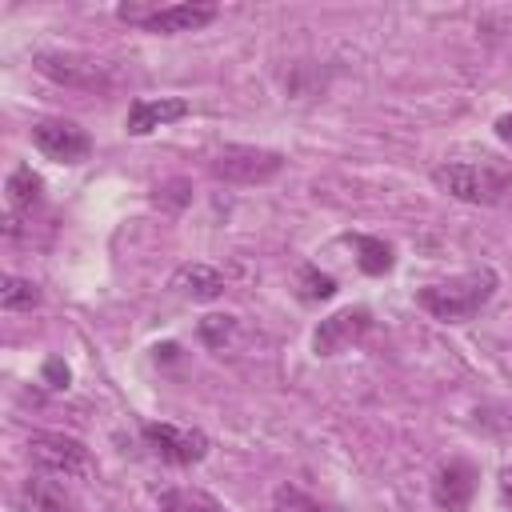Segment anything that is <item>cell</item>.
I'll return each instance as SVG.
<instances>
[{
    "mask_svg": "<svg viewBox=\"0 0 512 512\" xmlns=\"http://www.w3.org/2000/svg\"><path fill=\"white\" fill-rule=\"evenodd\" d=\"M364 332H368V312L364 308H344V312H332L328 320H320V328L312 336V348L320 356H336L348 344H356Z\"/></svg>",
    "mask_w": 512,
    "mask_h": 512,
    "instance_id": "cell-9",
    "label": "cell"
},
{
    "mask_svg": "<svg viewBox=\"0 0 512 512\" xmlns=\"http://www.w3.org/2000/svg\"><path fill=\"white\" fill-rule=\"evenodd\" d=\"M172 288H176L180 296H188V300H216L228 284H224V272H216V268L204 264V260H192V264H180V268L172 272Z\"/></svg>",
    "mask_w": 512,
    "mask_h": 512,
    "instance_id": "cell-12",
    "label": "cell"
},
{
    "mask_svg": "<svg viewBox=\"0 0 512 512\" xmlns=\"http://www.w3.org/2000/svg\"><path fill=\"white\" fill-rule=\"evenodd\" d=\"M16 504H20V512H68L60 484L48 476H28L24 488L16 492Z\"/></svg>",
    "mask_w": 512,
    "mask_h": 512,
    "instance_id": "cell-13",
    "label": "cell"
},
{
    "mask_svg": "<svg viewBox=\"0 0 512 512\" xmlns=\"http://www.w3.org/2000/svg\"><path fill=\"white\" fill-rule=\"evenodd\" d=\"M500 496L512 504V468H504V472H500Z\"/></svg>",
    "mask_w": 512,
    "mask_h": 512,
    "instance_id": "cell-22",
    "label": "cell"
},
{
    "mask_svg": "<svg viewBox=\"0 0 512 512\" xmlns=\"http://www.w3.org/2000/svg\"><path fill=\"white\" fill-rule=\"evenodd\" d=\"M356 248H360V268L368 276H384L392 268V248L376 236H356Z\"/></svg>",
    "mask_w": 512,
    "mask_h": 512,
    "instance_id": "cell-17",
    "label": "cell"
},
{
    "mask_svg": "<svg viewBox=\"0 0 512 512\" xmlns=\"http://www.w3.org/2000/svg\"><path fill=\"white\" fill-rule=\"evenodd\" d=\"M436 188H444L448 196L464 200V204H496L504 192V176L480 164H436L432 168Z\"/></svg>",
    "mask_w": 512,
    "mask_h": 512,
    "instance_id": "cell-4",
    "label": "cell"
},
{
    "mask_svg": "<svg viewBox=\"0 0 512 512\" xmlns=\"http://www.w3.org/2000/svg\"><path fill=\"white\" fill-rule=\"evenodd\" d=\"M208 168H212V176H220L228 184H268L272 176H280L284 156L272 148H256V144H224Z\"/></svg>",
    "mask_w": 512,
    "mask_h": 512,
    "instance_id": "cell-2",
    "label": "cell"
},
{
    "mask_svg": "<svg viewBox=\"0 0 512 512\" xmlns=\"http://www.w3.org/2000/svg\"><path fill=\"white\" fill-rule=\"evenodd\" d=\"M232 328H236L232 316H204V320H200V336H204L212 348H220V344L232 336Z\"/></svg>",
    "mask_w": 512,
    "mask_h": 512,
    "instance_id": "cell-19",
    "label": "cell"
},
{
    "mask_svg": "<svg viewBox=\"0 0 512 512\" xmlns=\"http://www.w3.org/2000/svg\"><path fill=\"white\" fill-rule=\"evenodd\" d=\"M188 116V100H180V96H160V100H136L132 108H128V120H124V128L132 132V136H148V132H156V128H164V124H172V120H184Z\"/></svg>",
    "mask_w": 512,
    "mask_h": 512,
    "instance_id": "cell-11",
    "label": "cell"
},
{
    "mask_svg": "<svg viewBox=\"0 0 512 512\" xmlns=\"http://www.w3.org/2000/svg\"><path fill=\"white\" fill-rule=\"evenodd\" d=\"M492 296H496V272L492 268H472V272L452 276L444 284L420 288V304L436 320H472Z\"/></svg>",
    "mask_w": 512,
    "mask_h": 512,
    "instance_id": "cell-1",
    "label": "cell"
},
{
    "mask_svg": "<svg viewBox=\"0 0 512 512\" xmlns=\"http://www.w3.org/2000/svg\"><path fill=\"white\" fill-rule=\"evenodd\" d=\"M40 304V288L24 276H4L0 280V308L4 312H28Z\"/></svg>",
    "mask_w": 512,
    "mask_h": 512,
    "instance_id": "cell-16",
    "label": "cell"
},
{
    "mask_svg": "<svg viewBox=\"0 0 512 512\" xmlns=\"http://www.w3.org/2000/svg\"><path fill=\"white\" fill-rule=\"evenodd\" d=\"M144 440H148V448H152L160 460L180 464V468L200 464V460L208 456V436H204L200 428H184V424H168V420H152V424H144Z\"/></svg>",
    "mask_w": 512,
    "mask_h": 512,
    "instance_id": "cell-6",
    "label": "cell"
},
{
    "mask_svg": "<svg viewBox=\"0 0 512 512\" xmlns=\"http://www.w3.org/2000/svg\"><path fill=\"white\" fill-rule=\"evenodd\" d=\"M32 144H36L44 156L64 160V164H76V160H84V156L92 152L88 132H84L76 120H60V116L36 120V124H32Z\"/></svg>",
    "mask_w": 512,
    "mask_h": 512,
    "instance_id": "cell-8",
    "label": "cell"
},
{
    "mask_svg": "<svg viewBox=\"0 0 512 512\" xmlns=\"http://www.w3.org/2000/svg\"><path fill=\"white\" fill-rule=\"evenodd\" d=\"M476 496V468L468 460H448L432 480V500L444 512H464Z\"/></svg>",
    "mask_w": 512,
    "mask_h": 512,
    "instance_id": "cell-10",
    "label": "cell"
},
{
    "mask_svg": "<svg viewBox=\"0 0 512 512\" xmlns=\"http://www.w3.org/2000/svg\"><path fill=\"white\" fill-rule=\"evenodd\" d=\"M36 72L64 88H80V92H104L112 84L108 64L80 56V52H36Z\"/></svg>",
    "mask_w": 512,
    "mask_h": 512,
    "instance_id": "cell-5",
    "label": "cell"
},
{
    "mask_svg": "<svg viewBox=\"0 0 512 512\" xmlns=\"http://www.w3.org/2000/svg\"><path fill=\"white\" fill-rule=\"evenodd\" d=\"M496 136H500V140H508V144H512V112H508V116H500V120H496Z\"/></svg>",
    "mask_w": 512,
    "mask_h": 512,
    "instance_id": "cell-21",
    "label": "cell"
},
{
    "mask_svg": "<svg viewBox=\"0 0 512 512\" xmlns=\"http://www.w3.org/2000/svg\"><path fill=\"white\" fill-rule=\"evenodd\" d=\"M68 380H72V372H68V364H64L60 356L44 360V384H48V388H68Z\"/></svg>",
    "mask_w": 512,
    "mask_h": 512,
    "instance_id": "cell-20",
    "label": "cell"
},
{
    "mask_svg": "<svg viewBox=\"0 0 512 512\" xmlns=\"http://www.w3.org/2000/svg\"><path fill=\"white\" fill-rule=\"evenodd\" d=\"M8 208L12 212H32V204L40 200V188H44V180L32 172V164H16L12 172H8Z\"/></svg>",
    "mask_w": 512,
    "mask_h": 512,
    "instance_id": "cell-14",
    "label": "cell"
},
{
    "mask_svg": "<svg viewBox=\"0 0 512 512\" xmlns=\"http://www.w3.org/2000/svg\"><path fill=\"white\" fill-rule=\"evenodd\" d=\"M300 296H304V300H332V296H336V280H332L328 272L304 264V268H300Z\"/></svg>",
    "mask_w": 512,
    "mask_h": 512,
    "instance_id": "cell-18",
    "label": "cell"
},
{
    "mask_svg": "<svg viewBox=\"0 0 512 512\" xmlns=\"http://www.w3.org/2000/svg\"><path fill=\"white\" fill-rule=\"evenodd\" d=\"M160 512H224V504L200 488H168L160 492Z\"/></svg>",
    "mask_w": 512,
    "mask_h": 512,
    "instance_id": "cell-15",
    "label": "cell"
},
{
    "mask_svg": "<svg viewBox=\"0 0 512 512\" xmlns=\"http://www.w3.org/2000/svg\"><path fill=\"white\" fill-rule=\"evenodd\" d=\"M120 20L140 24L144 32H196L204 24L216 20V4H168V8H136V4H120L116 8Z\"/></svg>",
    "mask_w": 512,
    "mask_h": 512,
    "instance_id": "cell-3",
    "label": "cell"
},
{
    "mask_svg": "<svg viewBox=\"0 0 512 512\" xmlns=\"http://www.w3.org/2000/svg\"><path fill=\"white\" fill-rule=\"evenodd\" d=\"M28 460L52 476H84L88 472V448L72 436H60V432H32Z\"/></svg>",
    "mask_w": 512,
    "mask_h": 512,
    "instance_id": "cell-7",
    "label": "cell"
}]
</instances>
